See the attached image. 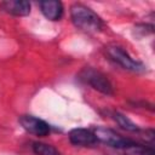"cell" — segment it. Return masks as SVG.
<instances>
[{
	"mask_svg": "<svg viewBox=\"0 0 155 155\" xmlns=\"http://www.w3.org/2000/svg\"><path fill=\"white\" fill-rule=\"evenodd\" d=\"M69 142L76 147H94L98 143L97 137L92 130L88 128H73L69 132Z\"/></svg>",
	"mask_w": 155,
	"mask_h": 155,
	"instance_id": "obj_6",
	"label": "cell"
},
{
	"mask_svg": "<svg viewBox=\"0 0 155 155\" xmlns=\"http://www.w3.org/2000/svg\"><path fill=\"white\" fill-rule=\"evenodd\" d=\"M92 131H93L94 136L97 137L98 142H102L105 145L111 147V148L117 149V150H126V149L133 148L138 144V142L130 139V138H126V137H122L121 134H119L114 130H110L107 127L98 126V127H94Z\"/></svg>",
	"mask_w": 155,
	"mask_h": 155,
	"instance_id": "obj_4",
	"label": "cell"
},
{
	"mask_svg": "<svg viewBox=\"0 0 155 155\" xmlns=\"http://www.w3.org/2000/svg\"><path fill=\"white\" fill-rule=\"evenodd\" d=\"M31 149L35 155H62L58 149H56L53 145L42 142H34L31 144Z\"/></svg>",
	"mask_w": 155,
	"mask_h": 155,
	"instance_id": "obj_10",
	"label": "cell"
},
{
	"mask_svg": "<svg viewBox=\"0 0 155 155\" xmlns=\"http://www.w3.org/2000/svg\"><path fill=\"white\" fill-rule=\"evenodd\" d=\"M110 116L113 117L114 121H116V124L121 128H124L126 131H130V132H139L140 131V128H139V126L137 124H134L132 120H130L126 115H124L120 111H111Z\"/></svg>",
	"mask_w": 155,
	"mask_h": 155,
	"instance_id": "obj_9",
	"label": "cell"
},
{
	"mask_svg": "<svg viewBox=\"0 0 155 155\" xmlns=\"http://www.w3.org/2000/svg\"><path fill=\"white\" fill-rule=\"evenodd\" d=\"M79 79L85 82L86 85L91 86L93 90L105 94V96H113L114 94V87L110 82V80L99 70L86 67L79 73Z\"/></svg>",
	"mask_w": 155,
	"mask_h": 155,
	"instance_id": "obj_3",
	"label": "cell"
},
{
	"mask_svg": "<svg viewBox=\"0 0 155 155\" xmlns=\"http://www.w3.org/2000/svg\"><path fill=\"white\" fill-rule=\"evenodd\" d=\"M19 124L27 132L39 137H45L51 132V126L48 122L33 115H22L19 117Z\"/></svg>",
	"mask_w": 155,
	"mask_h": 155,
	"instance_id": "obj_5",
	"label": "cell"
},
{
	"mask_svg": "<svg viewBox=\"0 0 155 155\" xmlns=\"http://www.w3.org/2000/svg\"><path fill=\"white\" fill-rule=\"evenodd\" d=\"M42 15L50 21H59L63 17V5L57 0H45L39 2Z\"/></svg>",
	"mask_w": 155,
	"mask_h": 155,
	"instance_id": "obj_7",
	"label": "cell"
},
{
	"mask_svg": "<svg viewBox=\"0 0 155 155\" xmlns=\"http://www.w3.org/2000/svg\"><path fill=\"white\" fill-rule=\"evenodd\" d=\"M70 18L76 28L87 33L101 31L104 27L102 18L93 10L79 2L70 6Z\"/></svg>",
	"mask_w": 155,
	"mask_h": 155,
	"instance_id": "obj_1",
	"label": "cell"
},
{
	"mask_svg": "<svg viewBox=\"0 0 155 155\" xmlns=\"http://www.w3.org/2000/svg\"><path fill=\"white\" fill-rule=\"evenodd\" d=\"M136 33H140V36L151 34L154 30V25L153 24H147V23H142V24H137L136 25Z\"/></svg>",
	"mask_w": 155,
	"mask_h": 155,
	"instance_id": "obj_11",
	"label": "cell"
},
{
	"mask_svg": "<svg viewBox=\"0 0 155 155\" xmlns=\"http://www.w3.org/2000/svg\"><path fill=\"white\" fill-rule=\"evenodd\" d=\"M1 8L12 15V16H17V17H24L28 16L30 13V2L29 1H24V0H10V1H4L1 4Z\"/></svg>",
	"mask_w": 155,
	"mask_h": 155,
	"instance_id": "obj_8",
	"label": "cell"
},
{
	"mask_svg": "<svg viewBox=\"0 0 155 155\" xmlns=\"http://www.w3.org/2000/svg\"><path fill=\"white\" fill-rule=\"evenodd\" d=\"M105 51H107V54L109 56V58L113 62H115L116 64H119L120 67H122L126 70H130V71H133V73H144L147 70V67L142 62L134 59L120 45H115V44L109 45V46H107Z\"/></svg>",
	"mask_w": 155,
	"mask_h": 155,
	"instance_id": "obj_2",
	"label": "cell"
}]
</instances>
